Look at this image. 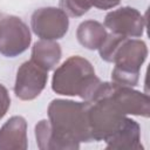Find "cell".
I'll return each mask as SVG.
<instances>
[{
    "label": "cell",
    "instance_id": "cell-1",
    "mask_svg": "<svg viewBox=\"0 0 150 150\" xmlns=\"http://www.w3.org/2000/svg\"><path fill=\"white\" fill-rule=\"evenodd\" d=\"M89 102L55 98L48 105V120L35 125V138L41 150H77L80 143L93 142Z\"/></svg>",
    "mask_w": 150,
    "mask_h": 150
},
{
    "label": "cell",
    "instance_id": "cell-2",
    "mask_svg": "<svg viewBox=\"0 0 150 150\" xmlns=\"http://www.w3.org/2000/svg\"><path fill=\"white\" fill-rule=\"evenodd\" d=\"M101 82L93 64L87 59L73 55L54 70L52 89L59 95L80 96L90 103Z\"/></svg>",
    "mask_w": 150,
    "mask_h": 150
},
{
    "label": "cell",
    "instance_id": "cell-3",
    "mask_svg": "<svg viewBox=\"0 0 150 150\" xmlns=\"http://www.w3.org/2000/svg\"><path fill=\"white\" fill-rule=\"evenodd\" d=\"M146 56L148 48L144 41L124 38L112 56L115 68L111 71V82L131 88L137 86L139 70Z\"/></svg>",
    "mask_w": 150,
    "mask_h": 150
},
{
    "label": "cell",
    "instance_id": "cell-4",
    "mask_svg": "<svg viewBox=\"0 0 150 150\" xmlns=\"http://www.w3.org/2000/svg\"><path fill=\"white\" fill-rule=\"evenodd\" d=\"M125 118L127 115L118 110L108 94L102 98L89 103L88 120L93 141L105 142L123 127Z\"/></svg>",
    "mask_w": 150,
    "mask_h": 150
},
{
    "label": "cell",
    "instance_id": "cell-5",
    "mask_svg": "<svg viewBox=\"0 0 150 150\" xmlns=\"http://www.w3.org/2000/svg\"><path fill=\"white\" fill-rule=\"evenodd\" d=\"M32 35L28 26L15 15H5L0 20V54L15 57L26 52Z\"/></svg>",
    "mask_w": 150,
    "mask_h": 150
},
{
    "label": "cell",
    "instance_id": "cell-6",
    "mask_svg": "<svg viewBox=\"0 0 150 150\" xmlns=\"http://www.w3.org/2000/svg\"><path fill=\"white\" fill-rule=\"evenodd\" d=\"M30 28L41 40L62 39L69 28V16L56 7H41L30 16Z\"/></svg>",
    "mask_w": 150,
    "mask_h": 150
},
{
    "label": "cell",
    "instance_id": "cell-7",
    "mask_svg": "<svg viewBox=\"0 0 150 150\" xmlns=\"http://www.w3.org/2000/svg\"><path fill=\"white\" fill-rule=\"evenodd\" d=\"M47 81L48 71L33 60H28L18 68L14 94L22 101H32L42 93Z\"/></svg>",
    "mask_w": 150,
    "mask_h": 150
},
{
    "label": "cell",
    "instance_id": "cell-8",
    "mask_svg": "<svg viewBox=\"0 0 150 150\" xmlns=\"http://www.w3.org/2000/svg\"><path fill=\"white\" fill-rule=\"evenodd\" d=\"M104 27L114 34L139 38L144 33L145 18L136 8L125 6L109 12L104 18Z\"/></svg>",
    "mask_w": 150,
    "mask_h": 150
},
{
    "label": "cell",
    "instance_id": "cell-9",
    "mask_svg": "<svg viewBox=\"0 0 150 150\" xmlns=\"http://www.w3.org/2000/svg\"><path fill=\"white\" fill-rule=\"evenodd\" d=\"M108 96L124 115H135L142 117H149L150 115L149 96L144 93L132 89L131 87L118 86L111 82Z\"/></svg>",
    "mask_w": 150,
    "mask_h": 150
},
{
    "label": "cell",
    "instance_id": "cell-10",
    "mask_svg": "<svg viewBox=\"0 0 150 150\" xmlns=\"http://www.w3.org/2000/svg\"><path fill=\"white\" fill-rule=\"evenodd\" d=\"M27 148V122L22 116H12L0 128V150H26Z\"/></svg>",
    "mask_w": 150,
    "mask_h": 150
},
{
    "label": "cell",
    "instance_id": "cell-11",
    "mask_svg": "<svg viewBox=\"0 0 150 150\" xmlns=\"http://www.w3.org/2000/svg\"><path fill=\"white\" fill-rule=\"evenodd\" d=\"M105 149L117 150H142L141 127L139 124L127 117L123 127L105 141Z\"/></svg>",
    "mask_w": 150,
    "mask_h": 150
},
{
    "label": "cell",
    "instance_id": "cell-12",
    "mask_svg": "<svg viewBox=\"0 0 150 150\" xmlns=\"http://www.w3.org/2000/svg\"><path fill=\"white\" fill-rule=\"evenodd\" d=\"M30 60L38 63L47 71L53 70L60 62L62 50L60 43L54 40H40L32 47Z\"/></svg>",
    "mask_w": 150,
    "mask_h": 150
},
{
    "label": "cell",
    "instance_id": "cell-13",
    "mask_svg": "<svg viewBox=\"0 0 150 150\" xmlns=\"http://www.w3.org/2000/svg\"><path fill=\"white\" fill-rule=\"evenodd\" d=\"M107 35L108 33L105 27L96 20L82 21L76 30V38L79 43L89 50L98 49L105 40Z\"/></svg>",
    "mask_w": 150,
    "mask_h": 150
},
{
    "label": "cell",
    "instance_id": "cell-14",
    "mask_svg": "<svg viewBox=\"0 0 150 150\" xmlns=\"http://www.w3.org/2000/svg\"><path fill=\"white\" fill-rule=\"evenodd\" d=\"M91 7L89 0H60V8L73 18L82 16Z\"/></svg>",
    "mask_w": 150,
    "mask_h": 150
},
{
    "label": "cell",
    "instance_id": "cell-15",
    "mask_svg": "<svg viewBox=\"0 0 150 150\" xmlns=\"http://www.w3.org/2000/svg\"><path fill=\"white\" fill-rule=\"evenodd\" d=\"M11 105V97L7 88L0 83V120L6 115Z\"/></svg>",
    "mask_w": 150,
    "mask_h": 150
},
{
    "label": "cell",
    "instance_id": "cell-16",
    "mask_svg": "<svg viewBox=\"0 0 150 150\" xmlns=\"http://www.w3.org/2000/svg\"><path fill=\"white\" fill-rule=\"evenodd\" d=\"M91 7H96L98 9H110L116 7L122 0H89Z\"/></svg>",
    "mask_w": 150,
    "mask_h": 150
},
{
    "label": "cell",
    "instance_id": "cell-17",
    "mask_svg": "<svg viewBox=\"0 0 150 150\" xmlns=\"http://www.w3.org/2000/svg\"><path fill=\"white\" fill-rule=\"evenodd\" d=\"M4 16H5V15H4V14H2V13H1V12H0V20H1V19H2V18H4Z\"/></svg>",
    "mask_w": 150,
    "mask_h": 150
}]
</instances>
